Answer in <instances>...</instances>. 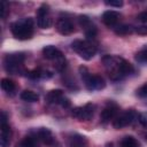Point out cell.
<instances>
[{"label": "cell", "instance_id": "6da1fadb", "mask_svg": "<svg viewBox=\"0 0 147 147\" xmlns=\"http://www.w3.org/2000/svg\"><path fill=\"white\" fill-rule=\"evenodd\" d=\"M33 26H34L33 20L31 17H26L11 23L10 30L14 38L18 40H28L31 39L33 36V29H34Z\"/></svg>", "mask_w": 147, "mask_h": 147}, {"label": "cell", "instance_id": "7a4b0ae2", "mask_svg": "<svg viewBox=\"0 0 147 147\" xmlns=\"http://www.w3.org/2000/svg\"><path fill=\"white\" fill-rule=\"evenodd\" d=\"M79 74H80L82 80L85 84V87L88 91H96V90L105 88L106 86L105 79L100 75H92L85 65L79 67Z\"/></svg>", "mask_w": 147, "mask_h": 147}, {"label": "cell", "instance_id": "3957f363", "mask_svg": "<svg viewBox=\"0 0 147 147\" xmlns=\"http://www.w3.org/2000/svg\"><path fill=\"white\" fill-rule=\"evenodd\" d=\"M71 48L82 59H84L86 61L91 60L95 55V53H96V46L91 40L76 39V40H74L71 42Z\"/></svg>", "mask_w": 147, "mask_h": 147}, {"label": "cell", "instance_id": "277c9868", "mask_svg": "<svg viewBox=\"0 0 147 147\" xmlns=\"http://www.w3.org/2000/svg\"><path fill=\"white\" fill-rule=\"evenodd\" d=\"M25 60L24 53H10L7 54L3 60V65L7 72L9 74H22L24 72L23 69V62Z\"/></svg>", "mask_w": 147, "mask_h": 147}, {"label": "cell", "instance_id": "5b68a950", "mask_svg": "<svg viewBox=\"0 0 147 147\" xmlns=\"http://www.w3.org/2000/svg\"><path fill=\"white\" fill-rule=\"evenodd\" d=\"M45 100H46L48 103L60 105V106L63 107V108H69L70 105H71L70 100L64 95V93H63L62 90H52V91H49V92L46 94Z\"/></svg>", "mask_w": 147, "mask_h": 147}, {"label": "cell", "instance_id": "8992f818", "mask_svg": "<svg viewBox=\"0 0 147 147\" xmlns=\"http://www.w3.org/2000/svg\"><path fill=\"white\" fill-rule=\"evenodd\" d=\"M95 106L93 103H86L80 107H75L71 110V115L79 121H90L93 117Z\"/></svg>", "mask_w": 147, "mask_h": 147}, {"label": "cell", "instance_id": "52a82bcc", "mask_svg": "<svg viewBox=\"0 0 147 147\" xmlns=\"http://www.w3.org/2000/svg\"><path fill=\"white\" fill-rule=\"evenodd\" d=\"M137 116H138V114L133 109L126 110V111H124L121 115L115 117V119L113 122V126L115 129H122L124 126H127L137 118Z\"/></svg>", "mask_w": 147, "mask_h": 147}, {"label": "cell", "instance_id": "ba28073f", "mask_svg": "<svg viewBox=\"0 0 147 147\" xmlns=\"http://www.w3.org/2000/svg\"><path fill=\"white\" fill-rule=\"evenodd\" d=\"M52 24V18L49 16V6L42 3L37 10V25L40 29H48Z\"/></svg>", "mask_w": 147, "mask_h": 147}, {"label": "cell", "instance_id": "9c48e42d", "mask_svg": "<svg viewBox=\"0 0 147 147\" xmlns=\"http://www.w3.org/2000/svg\"><path fill=\"white\" fill-rule=\"evenodd\" d=\"M78 22H79V25L82 26V29L84 30V33L87 38V40H91L93 39L96 33H98V30L95 28V25L92 23V21L90 20L88 16L86 15H80L78 17Z\"/></svg>", "mask_w": 147, "mask_h": 147}, {"label": "cell", "instance_id": "30bf717a", "mask_svg": "<svg viewBox=\"0 0 147 147\" xmlns=\"http://www.w3.org/2000/svg\"><path fill=\"white\" fill-rule=\"evenodd\" d=\"M36 134H37V139L40 140L41 142H44L45 145H47L49 147H54L55 145L59 146L57 141L55 140V138H54V136H53V133H52V131L49 129L40 127V129L37 130Z\"/></svg>", "mask_w": 147, "mask_h": 147}, {"label": "cell", "instance_id": "8fae6325", "mask_svg": "<svg viewBox=\"0 0 147 147\" xmlns=\"http://www.w3.org/2000/svg\"><path fill=\"white\" fill-rule=\"evenodd\" d=\"M117 111H118V107L115 102L110 101L108 102V105L102 109L101 114H100V119L101 122L103 123H107L109 122L110 119H115L116 115H117Z\"/></svg>", "mask_w": 147, "mask_h": 147}, {"label": "cell", "instance_id": "7c38bea8", "mask_svg": "<svg viewBox=\"0 0 147 147\" xmlns=\"http://www.w3.org/2000/svg\"><path fill=\"white\" fill-rule=\"evenodd\" d=\"M56 30L59 33L63 34V36H68V34H71L74 31H75V26L72 24V22L68 18H59L56 24Z\"/></svg>", "mask_w": 147, "mask_h": 147}, {"label": "cell", "instance_id": "4fadbf2b", "mask_svg": "<svg viewBox=\"0 0 147 147\" xmlns=\"http://www.w3.org/2000/svg\"><path fill=\"white\" fill-rule=\"evenodd\" d=\"M119 13L116 10H106L102 14V22L108 26V28H115L117 26V23L119 21Z\"/></svg>", "mask_w": 147, "mask_h": 147}, {"label": "cell", "instance_id": "5bb4252c", "mask_svg": "<svg viewBox=\"0 0 147 147\" xmlns=\"http://www.w3.org/2000/svg\"><path fill=\"white\" fill-rule=\"evenodd\" d=\"M42 55H44L45 59L51 60V61H53V62H55V61H57L59 59H61L62 56H64L63 53H62L59 48H56L55 46H52V45L45 46V47L42 48Z\"/></svg>", "mask_w": 147, "mask_h": 147}, {"label": "cell", "instance_id": "9a60e30c", "mask_svg": "<svg viewBox=\"0 0 147 147\" xmlns=\"http://www.w3.org/2000/svg\"><path fill=\"white\" fill-rule=\"evenodd\" d=\"M0 145L1 147H9L11 138V129L7 123L0 124Z\"/></svg>", "mask_w": 147, "mask_h": 147}, {"label": "cell", "instance_id": "2e32d148", "mask_svg": "<svg viewBox=\"0 0 147 147\" xmlns=\"http://www.w3.org/2000/svg\"><path fill=\"white\" fill-rule=\"evenodd\" d=\"M53 75L51 71H47V70H42L40 68L38 69H33L31 71H28L26 72V77L31 78V79H47V78H51Z\"/></svg>", "mask_w": 147, "mask_h": 147}, {"label": "cell", "instance_id": "e0dca14e", "mask_svg": "<svg viewBox=\"0 0 147 147\" xmlns=\"http://www.w3.org/2000/svg\"><path fill=\"white\" fill-rule=\"evenodd\" d=\"M114 31L117 36H129L134 32V26L129 24H121L114 28Z\"/></svg>", "mask_w": 147, "mask_h": 147}, {"label": "cell", "instance_id": "ac0fdd59", "mask_svg": "<svg viewBox=\"0 0 147 147\" xmlns=\"http://www.w3.org/2000/svg\"><path fill=\"white\" fill-rule=\"evenodd\" d=\"M21 99L23 101H28V102H37L39 100V95L37 93H34L33 91L30 90H25L20 94Z\"/></svg>", "mask_w": 147, "mask_h": 147}, {"label": "cell", "instance_id": "d6986e66", "mask_svg": "<svg viewBox=\"0 0 147 147\" xmlns=\"http://www.w3.org/2000/svg\"><path fill=\"white\" fill-rule=\"evenodd\" d=\"M1 88L5 92H7V93L13 94L14 91L16 90V85H15V83L11 79H9V78H2L1 79Z\"/></svg>", "mask_w": 147, "mask_h": 147}, {"label": "cell", "instance_id": "ffe728a7", "mask_svg": "<svg viewBox=\"0 0 147 147\" xmlns=\"http://www.w3.org/2000/svg\"><path fill=\"white\" fill-rule=\"evenodd\" d=\"M70 147H85L86 146V139L83 136L74 134L70 138Z\"/></svg>", "mask_w": 147, "mask_h": 147}, {"label": "cell", "instance_id": "44dd1931", "mask_svg": "<svg viewBox=\"0 0 147 147\" xmlns=\"http://www.w3.org/2000/svg\"><path fill=\"white\" fill-rule=\"evenodd\" d=\"M121 147H139V142L137 141L136 138L131 136H126L123 138L121 142Z\"/></svg>", "mask_w": 147, "mask_h": 147}, {"label": "cell", "instance_id": "7402d4cb", "mask_svg": "<svg viewBox=\"0 0 147 147\" xmlns=\"http://www.w3.org/2000/svg\"><path fill=\"white\" fill-rule=\"evenodd\" d=\"M134 57H136V61L139 63H147V48L139 51Z\"/></svg>", "mask_w": 147, "mask_h": 147}, {"label": "cell", "instance_id": "603a6c76", "mask_svg": "<svg viewBox=\"0 0 147 147\" xmlns=\"http://www.w3.org/2000/svg\"><path fill=\"white\" fill-rule=\"evenodd\" d=\"M20 147H38V146H37V144H36V140H34L32 137H25V138L22 140Z\"/></svg>", "mask_w": 147, "mask_h": 147}, {"label": "cell", "instance_id": "cb8c5ba5", "mask_svg": "<svg viewBox=\"0 0 147 147\" xmlns=\"http://www.w3.org/2000/svg\"><path fill=\"white\" fill-rule=\"evenodd\" d=\"M138 122L142 125V126H147V113H141L137 116Z\"/></svg>", "mask_w": 147, "mask_h": 147}, {"label": "cell", "instance_id": "d4e9b609", "mask_svg": "<svg viewBox=\"0 0 147 147\" xmlns=\"http://www.w3.org/2000/svg\"><path fill=\"white\" fill-rule=\"evenodd\" d=\"M105 3L107 6H110V7H122L123 6V1L122 0H110V1H105Z\"/></svg>", "mask_w": 147, "mask_h": 147}, {"label": "cell", "instance_id": "484cf974", "mask_svg": "<svg viewBox=\"0 0 147 147\" xmlns=\"http://www.w3.org/2000/svg\"><path fill=\"white\" fill-rule=\"evenodd\" d=\"M134 32H137L138 34H147V24L136 26L134 28Z\"/></svg>", "mask_w": 147, "mask_h": 147}, {"label": "cell", "instance_id": "4316f807", "mask_svg": "<svg viewBox=\"0 0 147 147\" xmlns=\"http://www.w3.org/2000/svg\"><path fill=\"white\" fill-rule=\"evenodd\" d=\"M137 94L139 96H142V98H147V83H145L137 92Z\"/></svg>", "mask_w": 147, "mask_h": 147}, {"label": "cell", "instance_id": "83f0119b", "mask_svg": "<svg viewBox=\"0 0 147 147\" xmlns=\"http://www.w3.org/2000/svg\"><path fill=\"white\" fill-rule=\"evenodd\" d=\"M137 18H138V21H140L141 23L147 24V11H141L140 14H138Z\"/></svg>", "mask_w": 147, "mask_h": 147}, {"label": "cell", "instance_id": "f1b7e54d", "mask_svg": "<svg viewBox=\"0 0 147 147\" xmlns=\"http://www.w3.org/2000/svg\"><path fill=\"white\" fill-rule=\"evenodd\" d=\"M6 16H7V5L5 1H2L1 2V18L5 20Z\"/></svg>", "mask_w": 147, "mask_h": 147}]
</instances>
